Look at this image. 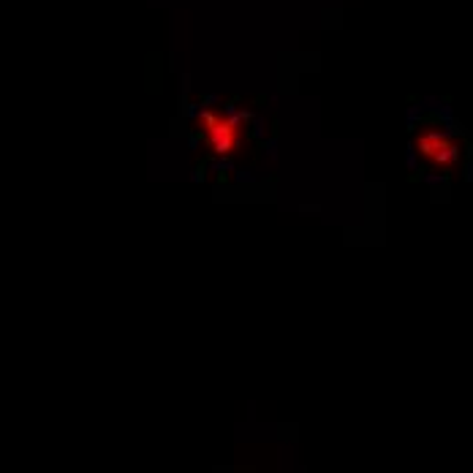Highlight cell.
Returning a JSON list of instances; mask_svg holds the SVG:
<instances>
[{
	"mask_svg": "<svg viewBox=\"0 0 473 473\" xmlns=\"http://www.w3.org/2000/svg\"><path fill=\"white\" fill-rule=\"evenodd\" d=\"M411 147L422 169L433 174H454L465 156V142L463 134L454 131L441 114H424L413 125L411 134Z\"/></svg>",
	"mask_w": 473,
	"mask_h": 473,
	"instance_id": "cell-1",
	"label": "cell"
},
{
	"mask_svg": "<svg viewBox=\"0 0 473 473\" xmlns=\"http://www.w3.org/2000/svg\"><path fill=\"white\" fill-rule=\"evenodd\" d=\"M199 145L213 158L229 160L250 145V117L236 106H204L193 120Z\"/></svg>",
	"mask_w": 473,
	"mask_h": 473,
	"instance_id": "cell-2",
	"label": "cell"
}]
</instances>
